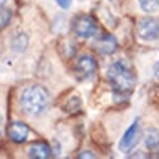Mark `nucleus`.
Masks as SVG:
<instances>
[{
	"label": "nucleus",
	"mask_w": 159,
	"mask_h": 159,
	"mask_svg": "<svg viewBox=\"0 0 159 159\" xmlns=\"http://www.w3.org/2000/svg\"><path fill=\"white\" fill-rule=\"evenodd\" d=\"M110 85L115 95L128 97L134 88V74L124 61L113 63L107 71Z\"/></svg>",
	"instance_id": "nucleus-1"
},
{
	"label": "nucleus",
	"mask_w": 159,
	"mask_h": 159,
	"mask_svg": "<svg viewBox=\"0 0 159 159\" xmlns=\"http://www.w3.org/2000/svg\"><path fill=\"white\" fill-rule=\"evenodd\" d=\"M49 93L42 85L28 87L20 98L21 108L29 115H40L49 105Z\"/></svg>",
	"instance_id": "nucleus-2"
},
{
	"label": "nucleus",
	"mask_w": 159,
	"mask_h": 159,
	"mask_svg": "<svg viewBox=\"0 0 159 159\" xmlns=\"http://www.w3.org/2000/svg\"><path fill=\"white\" fill-rule=\"evenodd\" d=\"M74 33L83 39L93 38L98 33V24L95 19L90 15H80L75 18L73 23Z\"/></svg>",
	"instance_id": "nucleus-3"
},
{
	"label": "nucleus",
	"mask_w": 159,
	"mask_h": 159,
	"mask_svg": "<svg viewBox=\"0 0 159 159\" xmlns=\"http://www.w3.org/2000/svg\"><path fill=\"white\" fill-rule=\"evenodd\" d=\"M138 35L142 40L153 42L159 39V19L144 18L138 24Z\"/></svg>",
	"instance_id": "nucleus-4"
},
{
	"label": "nucleus",
	"mask_w": 159,
	"mask_h": 159,
	"mask_svg": "<svg viewBox=\"0 0 159 159\" xmlns=\"http://www.w3.org/2000/svg\"><path fill=\"white\" fill-rule=\"evenodd\" d=\"M140 135V128H139V120H135L130 124V127L125 130V133L123 134L120 142H119V149L123 153H130L133 150V148L137 145L138 139Z\"/></svg>",
	"instance_id": "nucleus-5"
},
{
	"label": "nucleus",
	"mask_w": 159,
	"mask_h": 159,
	"mask_svg": "<svg viewBox=\"0 0 159 159\" xmlns=\"http://www.w3.org/2000/svg\"><path fill=\"white\" fill-rule=\"evenodd\" d=\"M97 61L90 55H83L78 59L75 64V74L79 80H84V79L92 78L97 71Z\"/></svg>",
	"instance_id": "nucleus-6"
},
{
	"label": "nucleus",
	"mask_w": 159,
	"mask_h": 159,
	"mask_svg": "<svg viewBox=\"0 0 159 159\" xmlns=\"http://www.w3.org/2000/svg\"><path fill=\"white\" fill-rule=\"evenodd\" d=\"M94 48L100 54L110 55V54H114L116 52L118 42L111 34H104V35H102L100 38L97 39V42L94 44Z\"/></svg>",
	"instance_id": "nucleus-7"
},
{
	"label": "nucleus",
	"mask_w": 159,
	"mask_h": 159,
	"mask_svg": "<svg viewBox=\"0 0 159 159\" xmlns=\"http://www.w3.org/2000/svg\"><path fill=\"white\" fill-rule=\"evenodd\" d=\"M30 129L23 122H13L8 128V137L14 143H24L29 137Z\"/></svg>",
	"instance_id": "nucleus-8"
},
{
	"label": "nucleus",
	"mask_w": 159,
	"mask_h": 159,
	"mask_svg": "<svg viewBox=\"0 0 159 159\" xmlns=\"http://www.w3.org/2000/svg\"><path fill=\"white\" fill-rule=\"evenodd\" d=\"M28 155L33 159H47L52 155V148L48 143L35 142L30 144L28 149Z\"/></svg>",
	"instance_id": "nucleus-9"
},
{
	"label": "nucleus",
	"mask_w": 159,
	"mask_h": 159,
	"mask_svg": "<svg viewBox=\"0 0 159 159\" xmlns=\"http://www.w3.org/2000/svg\"><path fill=\"white\" fill-rule=\"evenodd\" d=\"M144 144L149 150H154L159 147V132L157 129H149L144 138Z\"/></svg>",
	"instance_id": "nucleus-10"
},
{
	"label": "nucleus",
	"mask_w": 159,
	"mask_h": 159,
	"mask_svg": "<svg viewBox=\"0 0 159 159\" xmlns=\"http://www.w3.org/2000/svg\"><path fill=\"white\" fill-rule=\"evenodd\" d=\"M139 7L145 13H155L159 9V0H139Z\"/></svg>",
	"instance_id": "nucleus-11"
},
{
	"label": "nucleus",
	"mask_w": 159,
	"mask_h": 159,
	"mask_svg": "<svg viewBox=\"0 0 159 159\" xmlns=\"http://www.w3.org/2000/svg\"><path fill=\"white\" fill-rule=\"evenodd\" d=\"M10 18H11V11L9 9L0 8V30L4 29L9 24Z\"/></svg>",
	"instance_id": "nucleus-12"
},
{
	"label": "nucleus",
	"mask_w": 159,
	"mask_h": 159,
	"mask_svg": "<svg viewBox=\"0 0 159 159\" xmlns=\"http://www.w3.org/2000/svg\"><path fill=\"white\" fill-rule=\"evenodd\" d=\"M13 47H14L15 50H18V52H23L24 48L28 47V38H26V35H24V34L19 35V36L15 39V40H14Z\"/></svg>",
	"instance_id": "nucleus-13"
},
{
	"label": "nucleus",
	"mask_w": 159,
	"mask_h": 159,
	"mask_svg": "<svg viewBox=\"0 0 159 159\" xmlns=\"http://www.w3.org/2000/svg\"><path fill=\"white\" fill-rule=\"evenodd\" d=\"M80 107H82V100H80V99L76 98V100H75V98H71V99H69V102H68L66 110L70 113V111L78 110L79 108H80Z\"/></svg>",
	"instance_id": "nucleus-14"
},
{
	"label": "nucleus",
	"mask_w": 159,
	"mask_h": 159,
	"mask_svg": "<svg viewBox=\"0 0 159 159\" xmlns=\"http://www.w3.org/2000/svg\"><path fill=\"white\" fill-rule=\"evenodd\" d=\"M57 3L60 8L63 9H68L70 5H71V0H57Z\"/></svg>",
	"instance_id": "nucleus-15"
},
{
	"label": "nucleus",
	"mask_w": 159,
	"mask_h": 159,
	"mask_svg": "<svg viewBox=\"0 0 159 159\" xmlns=\"http://www.w3.org/2000/svg\"><path fill=\"white\" fill-rule=\"evenodd\" d=\"M79 158H97V155H95L94 153L89 152V150H85V152H83V153L79 154Z\"/></svg>",
	"instance_id": "nucleus-16"
},
{
	"label": "nucleus",
	"mask_w": 159,
	"mask_h": 159,
	"mask_svg": "<svg viewBox=\"0 0 159 159\" xmlns=\"http://www.w3.org/2000/svg\"><path fill=\"white\" fill-rule=\"evenodd\" d=\"M154 74H155V76H157V79H159V61L155 64V66H154Z\"/></svg>",
	"instance_id": "nucleus-17"
},
{
	"label": "nucleus",
	"mask_w": 159,
	"mask_h": 159,
	"mask_svg": "<svg viewBox=\"0 0 159 159\" xmlns=\"http://www.w3.org/2000/svg\"><path fill=\"white\" fill-rule=\"evenodd\" d=\"M2 132H3V116L0 114V135H2Z\"/></svg>",
	"instance_id": "nucleus-18"
},
{
	"label": "nucleus",
	"mask_w": 159,
	"mask_h": 159,
	"mask_svg": "<svg viewBox=\"0 0 159 159\" xmlns=\"http://www.w3.org/2000/svg\"><path fill=\"white\" fill-rule=\"evenodd\" d=\"M7 3H8V0H0V8H2V7H4Z\"/></svg>",
	"instance_id": "nucleus-19"
}]
</instances>
